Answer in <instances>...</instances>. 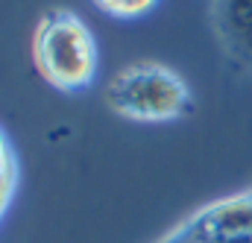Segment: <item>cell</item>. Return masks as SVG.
<instances>
[{"label": "cell", "instance_id": "3", "mask_svg": "<svg viewBox=\"0 0 252 243\" xmlns=\"http://www.w3.org/2000/svg\"><path fill=\"white\" fill-rule=\"evenodd\" d=\"M156 243H252V187L190 211Z\"/></svg>", "mask_w": 252, "mask_h": 243}, {"label": "cell", "instance_id": "4", "mask_svg": "<svg viewBox=\"0 0 252 243\" xmlns=\"http://www.w3.org/2000/svg\"><path fill=\"white\" fill-rule=\"evenodd\" d=\"M15 187H18V161H15V152L0 129V220L6 217V211L12 205Z\"/></svg>", "mask_w": 252, "mask_h": 243}, {"label": "cell", "instance_id": "2", "mask_svg": "<svg viewBox=\"0 0 252 243\" xmlns=\"http://www.w3.org/2000/svg\"><path fill=\"white\" fill-rule=\"evenodd\" d=\"M106 106L126 121L164 123L188 115L193 97L173 67L161 61H132L109 79Z\"/></svg>", "mask_w": 252, "mask_h": 243}, {"label": "cell", "instance_id": "1", "mask_svg": "<svg viewBox=\"0 0 252 243\" xmlns=\"http://www.w3.org/2000/svg\"><path fill=\"white\" fill-rule=\"evenodd\" d=\"M32 59L38 73L59 91H85L97 79L100 50L88 24L70 9L41 15L32 38Z\"/></svg>", "mask_w": 252, "mask_h": 243}, {"label": "cell", "instance_id": "5", "mask_svg": "<svg viewBox=\"0 0 252 243\" xmlns=\"http://www.w3.org/2000/svg\"><path fill=\"white\" fill-rule=\"evenodd\" d=\"M94 6L112 18H141L156 6V0H94Z\"/></svg>", "mask_w": 252, "mask_h": 243}]
</instances>
